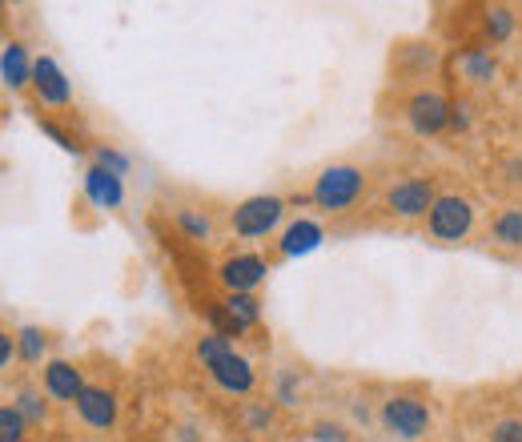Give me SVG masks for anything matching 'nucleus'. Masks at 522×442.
Returning <instances> with one entry per match:
<instances>
[{
	"instance_id": "aec40b11",
	"label": "nucleus",
	"mask_w": 522,
	"mask_h": 442,
	"mask_svg": "<svg viewBox=\"0 0 522 442\" xmlns=\"http://www.w3.org/2000/svg\"><path fill=\"white\" fill-rule=\"evenodd\" d=\"M49 394H41V390H33V386H25L21 394H17V414L25 418V422H33V426H41L45 418H49V402H45Z\"/></svg>"
},
{
	"instance_id": "39448f33",
	"label": "nucleus",
	"mask_w": 522,
	"mask_h": 442,
	"mask_svg": "<svg viewBox=\"0 0 522 442\" xmlns=\"http://www.w3.org/2000/svg\"><path fill=\"white\" fill-rule=\"evenodd\" d=\"M434 201H438V181L434 177H402L382 197L386 213L398 217V221H426Z\"/></svg>"
},
{
	"instance_id": "bb28decb",
	"label": "nucleus",
	"mask_w": 522,
	"mask_h": 442,
	"mask_svg": "<svg viewBox=\"0 0 522 442\" xmlns=\"http://www.w3.org/2000/svg\"><path fill=\"white\" fill-rule=\"evenodd\" d=\"M466 129H470V105L450 101V133H466Z\"/></svg>"
},
{
	"instance_id": "4468645a",
	"label": "nucleus",
	"mask_w": 522,
	"mask_h": 442,
	"mask_svg": "<svg viewBox=\"0 0 522 442\" xmlns=\"http://www.w3.org/2000/svg\"><path fill=\"white\" fill-rule=\"evenodd\" d=\"M85 193H89V201L101 205V209H117V205L125 201V185H121V177L109 173V169H101V165H93V169L85 173Z\"/></svg>"
},
{
	"instance_id": "0eeeda50",
	"label": "nucleus",
	"mask_w": 522,
	"mask_h": 442,
	"mask_svg": "<svg viewBox=\"0 0 522 442\" xmlns=\"http://www.w3.org/2000/svg\"><path fill=\"white\" fill-rule=\"evenodd\" d=\"M217 278L229 294H253L261 282L270 278V262L261 254H233L217 266Z\"/></svg>"
},
{
	"instance_id": "f3484780",
	"label": "nucleus",
	"mask_w": 522,
	"mask_h": 442,
	"mask_svg": "<svg viewBox=\"0 0 522 442\" xmlns=\"http://www.w3.org/2000/svg\"><path fill=\"white\" fill-rule=\"evenodd\" d=\"M514 9H506V5H490V9H482V37L490 41V45H502V41H510V33H514Z\"/></svg>"
},
{
	"instance_id": "6ab92c4d",
	"label": "nucleus",
	"mask_w": 522,
	"mask_h": 442,
	"mask_svg": "<svg viewBox=\"0 0 522 442\" xmlns=\"http://www.w3.org/2000/svg\"><path fill=\"white\" fill-rule=\"evenodd\" d=\"M45 350H49V334H45V330H37V326H25V330L17 334V354H21V362L37 366V362L45 358Z\"/></svg>"
},
{
	"instance_id": "ddd939ff",
	"label": "nucleus",
	"mask_w": 522,
	"mask_h": 442,
	"mask_svg": "<svg viewBox=\"0 0 522 442\" xmlns=\"http://www.w3.org/2000/svg\"><path fill=\"white\" fill-rule=\"evenodd\" d=\"M458 73L466 85H494L498 81V57L486 45H470L458 53Z\"/></svg>"
},
{
	"instance_id": "a878e982",
	"label": "nucleus",
	"mask_w": 522,
	"mask_h": 442,
	"mask_svg": "<svg viewBox=\"0 0 522 442\" xmlns=\"http://www.w3.org/2000/svg\"><path fill=\"white\" fill-rule=\"evenodd\" d=\"M241 414H245V426H249V430H261V426H270V422H274V410H270L266 402H245Z\"/></svg>"
},
{
	"instance_id": "a211bd4d",
	"label": "nucleus",
	"mask_w": 522,
	"mask_h": 442,
	"mask_svg": "<svg viewBox=\"0 0 522 442\" xmlns=\"http://www.w3.org/2000/svg\"><path fill=\"white\" fill-rule=\"evenodd\" d=\"M221 306H225V314L241 326V334H245V330H253V326L261 322V302H257L253 294H225V302H221Z\"/></svg>"
},
{
	"instance_id": "cd10ccee",
	"label": "nucleus",
	"mask_w": 522,
	"mask_h": 442,
	"mask_svg": "<svg viewBox=\"0 0 522 442\" xmlns=\"http://www.w3.org/2000/svg\"><path fill=\"white\" fill-rule=\"evenodd\" d=\"M97 165H101V169H109V173H117V177L129 169V161H125L117 149H97Z\"/></svg>"
},
{
	"instance_id": "c756f323",
	"label": "nucleus",
	"mask_w": 522,
	"mask_h": 442,
	"mask_svg": "<svg viewBox=\"0 0 522 442\" xmlns=\"http://www.w3.org/2000/svg\"><path fill=\"white\" fill-rule=\"evenodd\" d=\"M318 438H322V442H346V438H342V426H318Z\"/></svg>"
},
{
	"instance_id": "6e6552de",
	"label": "nucleus",
	"mask_w": 522,
	"mask_h": 442,
	"mask_svg": "<svg viewBox=\"0 0 522 442\" xmlns=\"http://www.w3.org/2000/svg\"><path fill=\"white\" fill-rule=\"evenodd\" d=\"M209 370V378H213V386L217 390H225V394H237V398H245L249 390H253V382H257V370L237 354V350H229V354H221L213 366H205Z\"/></svg>"
},
{
	"instance_id": "4be33fe9",
	"label": "nucleus",
	"mask_w": 522,
	"mask_h": 442,
	"mask_svg": "<svg viewBox=\"0 0 522 442\" xmlns=\"http://www.w3.org/2000/svg\"><path fill=\"white\" fill-rule=\"evenodd\" d=\"M29 422L17 414V406H0V442H25Z\"/></svg>"
},
{
	"instance_id": "2eb2a0df",
	"label": "nucleus",
	"mask_w": 522,
	"mask_h": 442,
	"mask_svg": "<svg viewBox=\"0 0 522 442\" xmlns=\"http://www.w3.org/2000/svg\"><path fill=\"white\" fill-rule=\"evenodd\" d=\"M0 77H5L9 89H25L33 85V57L21 41H13L5 53H0Z\"/></svg>"
},
{
	"instance_id": "20e7f679",
	"label": "nucleus",
	"mask_w": 522,
	"mask_h": 442,
	"mask_svg": "<svg viewBox=\"0 0 522 442\" xmlns=\"http://www.w3.org/2000/svg\"><path fill=\"white\" fill-rule=\"evenodd\" d=\"M378 422L386 434H394L402 442H418V438H426L434 414H430V402L418 394H390L378 410Z\"/></svg>"
},
{
	"instance_id": "412c9836",
	"label": "nucleus",
	"mask_w": 522,
	"mask_h": 442,
	"mask_svg": "<svg viewBox=\"0 0 522 442\" xmlns=\"http://www.w3.org/2000/svg\"><path fill=\"white\" fill-rule=\"evenodd\" d=\"M173 217H177V226H181L185 238H193V242H209V238H213V226H209L205 213H197V209H177Z\"/></svg>"
},
{
	"instance_id": "c85d7f7f",
	"label": "nucleus",
	"mask_w": 522,
	"mask_h": 442,
	"mask_svg": "<svg viewBox=\"0 0 522 442\" xmlns=\"http://www.w3.org/2000/svg\"><path fill=\"white\" fill-rule=\"evenodd\" d=\"M13 358H17V334L0 330V370H5V366H9Z\"/></svg>"
},
{
	"instance_id": "dca6fc26",
	"label": "nucleus",
	"mask_w": 522,
	"mask_h": 442,
	"mask_svg": "<svg viewBox=\"0 0 522 442\" xmlns=\"http://www.w3.org/2000/svg\"><path fill=\"white\" fill-rule=\"evenodd\" d=\"M318 242H322V226H318V221H294V226L282 234V242H278V254L282 258H298V254L318 250Z\"/></svg>"
},
{
	"instance_id": "f03ea898",
	"label": "nucleus",
	"mask_w": 522,
	"mask_h": 442,
	"mask_svg": "<svg viewBox=\"0 0 522 442\" xmlns=\"http://www.w3.org/2000/svg\"><path fill=\"white\" fill-rule=\"evenodd\" d=\"M478 226V205L470 193H438V201L426 213V238L438 246H458Z\"/></svg>"
},
{
	"instance_id": "2f4dec72",
	"label": "nucleus",
	"mask_w": 522,
	"mask_h": 442,
	"mask_svg": "<svg viewBox=\"0 0 522 442\" xmlns=\"http://www.w3.org/2000/svg\"><path fill=\"white\" fill-rule=\"evenodd\" d=\"M237 442H253V438H237Z\"/></svg>"
},
{
	"instance_id": "1a4fd4ad",
	"label": "nucleus",
	"mask_w": 522,
	"mask_h": 442,
	"mask_svg": "<svg viewBox=\"0 0 522 442\" xmlns=\"http://www.w3.org/2000/svg\"><path fill=\"white\" fill-rule=\"evenodd\" d=\"M33 89H37V97H41L45 105H53V109H65V105L73 101V85H69L65 69H61L53 57H37V61H33Z\"/></svg>"
},
{
	"instance_id": "5701e85b",
	"label": "nucleus",
	"mask_w": 522,
	"mask_h": 442,
	"mask_svg": "<svg viewBox=\"0 0 522 442\" xmlns=\"http://www.w3.org/2000/svg\"><path fill=\"white\" fill-rule=\"evenodd\" d=\"M205 318H209L213 334H217V338H225V342L241 334V326H237V322H233V318L225 314V306H221V302H209V306H205Z\"/></svg>"
},
{
	"instance_id": "f8f14e48",
	"label": "nucleus",
	"mask_w": 522,
	"mask_h": 442,
	"mask_svg": "<svg viewBox=\"0 0 522 442\" xmlns=\"http://www.w3.org/2000/svg\"><path fill=\"white\" fill-rule=\"evenodd\" d=\"M45 394L49 398H57V402H73L77 406V398L85 394V374H81V366H73V362H49L45 366Z\"/></svg>"
},
{
	"instance_id": "9d476101",
	"label": "nucleus",
	"mask_w": 522,
	"mask_h": 442,
	"mask_svg": "<svg viewBox=\"0 0 522 442\" xmlns=\"http://www.w3.org/2000/svg\"><path fill=\"white\" fill-rule=\"evenodd\" d=\"M77 414H81L85 426L109 430L117 422V394L109 386H85V394L77 398Z\"/></svg>"
},
{
	"instance_id": "b1692460",
	"label": "nucleus",
	"mask_w": 522,
	"mask_h": 442,
	"mask_svg": "<svg viewBox=\"0 0 522 442\" xmlns=\"http://www.w3.org/2000/svg\"><path fill=\"white\" fill-rule=\"evenodd\" d=\"M233 350V342H225V338H217V334H205L201 342H197V362L201 366H213L221 354H229Z\"/></svg>"
},
{
	"instance_id": "423d86ee",
	"label": "nucleus",
	"mask_w": 522,
	"mask_h": 442,
	"mask_svg": "<svg viewBox=\"0 0 522 442\" xmlns=\"http://www.w3.org/2000/svg\"><path fill=\"white\" fill-rule=\"evenodd\" d=\"M406 125L418 133V137H438L450 129V101L438 93V89H418L406 97Z\"/></svg>"
},
{
	"instance_id": "9b49d317",
	"label": "nucleus",
	"mask_w": 522,
	"mask_h": 442,
	"mask_svg": "<svg viewBox=\"0 0 522 442\" xmlns=\"http://www.w3.org/2000/svg\"><path fill=\"white\" fill-rule=\"evenodd\" d=\"M486 242L494 250H506V254H522V205H502L494 217H490V230H486Z\"/></svg>"
},
{
	"instance_id": "393cba45",
	"label": "nucleus",
	"mask_w": 522,
	"mask_h": 442,
	"mask_svg": "<svg viewBox=\"0 0 522 442\" xmlns=\"http://www.w3.org/2000/svg\"><path fill=\"white\" fill-rule=\"evenodd\" d=\"M486 442H522V418H498L486 430Z\"/></svg>"
},
{
	"instance_id": "7c9ffc66",
	"label": "nucleus",
	"mask_w": 522,
	"mask_h": 442,
	"mask_svg": "<svg viewBox=\"0 0 522 442\" xmlns=\"http://www.w3.org/2000/svg\"><path fill=\"white\" fill-rule=\"evenodd\" d=\"M278 402H294V378H282V386H278Z\"/></svg>"
},
{
	"instance_id": "f257e3e1",
	"label": "nucleus",
	"mask_w": 522,
	"mask_h": 442,
	"mask_svg": "<svg viewBox=\"0 0 522 442\" xmlns=\"http://www.w3.org/2000/svg\"><path fill=\"white\" fill-rule=\"evenodd\" d=\"M366 185H370L366 169H358V165H326L314 177L306 201L318 205L322 213H346V209H354L366 197Z\"/></svg>"
},
{
	"instance_id": "7ed1b4c3",
	"label": "nucleus",
	"mask_w": 522,
	"mask_h": 442,
	"mask_svg": "<svg viewBox=\"0 0 522 442\" xmlns=\"http://www.w3.org/2000/svg\"><path fill=\"white\" fill-rule=\"evenodd\" d=\"M286 217V197H274V193H257V197H245L233 205L229 213V226L237 238L245 242H257V238H270Z\"/></svg>"
}]
</instances>
